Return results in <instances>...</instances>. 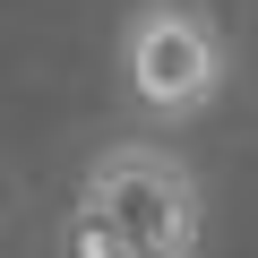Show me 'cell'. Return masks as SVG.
<instances>
[{"mask_svg":"<svg viewBox=\"0 0 258 258\" xmlns=\"http://www.w3.org/2000/svg\"><path fill=\"white\" fill-rule=\"evenodd\" d=\"M224 26L198 9V0H138L120 18V78L129 103L155 120H189L224 95Z\"/></svg>","mask_w":258,"mask_h":258,"instance_id":"cell-1","label":"cell"},{"mask_svg":"<svg viewBox=\"0 0 258 258\" xmlns=\"http://www.w3.org/2000/svg\"><path fill=\"white\" fill-rule=\"evenodd\" d=\"M78 207H95L120 232L129 258H189L198 249V181L164 147H138V138H129V147H103Z\"/></svg>","mask_w":258,"mask_h":258,"instance_id":"cell-2","label":"cell"}]
</instances>
